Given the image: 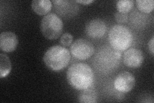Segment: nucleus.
<instances>
[{
	"mask_svg": "<svg viewBox=\"0 0 154 103\" xmlns=\"http://www.w3.org/2000/svg\"><path fill=\"white\" fill-rule=\"evenodd\" d=\"M85 32L86 35L91 38H102L107 32V25L102 19L96 18L91 19L87 23Z\"/></svg>",
	"mask_w": 154,
	"mask_h": 103,
	"instance_id": "8",
	"label": "nucleus"
},
{
	"mask_svg": "<svg viewBox=\"0 0 154 103\" xmlns=\"http://www.w3.org/2000/svg\"><path fill=\"white\" fill-rule=\"evenodd\" d=\"M144 61L143 52L137 48H131L125 50L123 54V63L125 65L131 68H138Z\"/></svg>",
	"mask_w": 154,
	"mask_h": 103,
	"instance_id": "9",
	"label": "nucleus"
},
{
	"mask_svg": "<svg viewBox=\"0 0 154 103\" xmlns=\"http://www.w3.org/2000/svg\"><path fill=\"white\" fill-rule=\"evenodd\" d=\"M52 3L54 4L55 11L58 14L65 18L75 16L79 10L78 5H76L75 2L54 0Z\"/></svg>",
	"mask_w": 154,
	"mask_h": 103,
	"instance_id": "10",
	"label": "nucleus"
},
{
	"mask_svg": "<svg viewBox=\"0 0 154 103\" xmlns=\"http://www.w3.org/2000/svg\"><path fill=\"white\" fill-rule=\"evenodd\" d=\"M67 80L69 85L77 90L88 89L93 86L94 75L88 65L85 63H75L67 72Z\"/></svg>",
	"mask_w": 154,
	"mask_h": 103,
	"instance_id": "1",
	"label": "nucleus"
},
{
	"mask_svg": "<svg viewBox=\"0 0 154 103\" xmlns=\"http://www.w3.org/2000/svg\"><path fill=\"white\" fill-rule=\"evenodd\" d=\"M148 47L149 51H150L152 56H153L154 55V36H152L151 40L149 41L148 43Z\"/></svg>",
	"mask_w": 154,
	"mask_h": 103,
	"instance_id": "20",
	"label": "nucleus"
},
{
	"mask_svg": "<svg viewBox=\"0 0 154 103\" xmlns=\"http://www.w3.org/2000/svg\"><path fill=\"white\" fill-rule=\"evenodd\" d=\"M147 16L141 12H132L130 18L131 27L136 30H143L147 24Z\"/></svg>",
	"mask_w": 154,
	"mask_h": 103,
	"instance_id": "13",
	"label": "nucleus"
},
{
	"mask_svg": "<svg viewBox=\"0 0 154 103\" xmlns=\"http://www.w3.org/2000/svg\"><path fill=\"white\" fill-rule=\"evenodd\" d=\"M40 28L45 38L54 40L61 36L64 30V23L57 14L50 13L42 18Z\"/></svg>",
	"mask_w": 154,
	"mask_h": 103,
	"instance_id": "5",
	"label": "nucleus"
},
{
	"mask_svg": "<svg viewBox=\"0 0 154 103\" xmlns=\"http://www.w3.org/2000/svg\"><path fill=\"white\" fill-rule=\"evenodd\" d=\"M133 35L131 30L122 24H116L109 33L110 45L114 50L119 52L127 50L132 45Z\"/></svg>",
	"mask_w": 154,
	"mask_h": 103,
	"instance_id": "4",
	"label": "nucleus"
},
{
	"mask_svg": "<svg viewBox=\"0 0 154 103\" xmlns=\"http://www.w3.org/2000/svg\"><path fill=\"white\" fill-rule=\"evenodd\" d=\"M134 5L132 0H120L116 2V8L119 12L127 14L133 8Z\"/></svg>",
	"mask_w": 154,
	"mask_h": 103,
	"instance_id": "17",
	"label": "nucleus"
},
{
	"mask_svg": "<svg viewBox=\"0 0 154 103\" xmlns=\"http://www.w3.org/2000/svg\"><path fill=\"white\" fill-rule=\"evenodd\" d=\"M94 1H93V0H85V1H84V0H76V1H75V2L76 3H80V4H82L84 5H88L91 4L93 3Z\"/></svg>",
	"mask_w": 154,
	"mask_h": 103,
	"instance_id": "21",
	"label": "nucleus"
},
{
	"mask_svg": "<svg viewBox=\"0 0 154 103\" xmlns=\"http://www.w3.org/2000/svg\"><path fill=\"white\" fill-rule=\"evenodd\" d=\"M73 41V36L70 33L66 32L62 35L60 40V43L63 47H69L70 46L72 42Z\"/></svg>",
	"mask_w": 154,
	"mask_h": 103,
	"instance_id": "18",
	"label": "nucleus"
},
{
	"mask_svg": "<svg viewBox=\"0 0 154 103\" xmlns=\"http://www.w3.org/2000/svg\"><path fill=\"white\" fill-rule=\"evenodd\" d=\"M71 53L68 49L61 45H54L45 52L43 61L52 71H60L69 65Z\"/></svg>",
	"mask_w": 154,
	"mask_h": 103,
	"instance_id": "3",
	"label": "nucleus"
},
{
	"mask_svg": "<svg viewBox=\"0 0 154 103\" xmlns=\"http://www.w3.org/2000/svg\"><path fill=\"white\" fill-rule=\"evenodd\" d=\"M136 85V79L131 73L127 71L119 73L114 81V86L118 92L128 93L131 92Z\"/></svg>",
	"mask_w": 154,
	"mask_h": 103,
	"instance_id": "7",
	"label": "nucleus"
},
{
	"mask_svg": "<svg viewBox=\"0 0 154 103\" xmlns=\"http://www.w3.org/2000/svg\"><path fill=\"white\" fill-rule=\"evenodd\" d=\"M121 58V52L109 47L103 46L99 49L94 56L93 65L96 70L100 73H109L118 68Z\"/></svg>",
	"mask_w": 154,
	"mask_h": 103,
	"instance_id": "2",
	"label": "nucleus"
},
{
	"mask_svg": "<svg viewBox=\"0 0 154 103\" xmlns=\"http://www.w3.org/2000/svg\"><path fill=\"white\" fill-rule=\"evenodd\" d=\"M136 3L137 9L141 13L149 14L153 11L154 2L153 0H137Z\"/></svg>",
	"mask_w": 154,
	"mask_h": 103,
	"instance_id": "16",
	"label": "nucleus"
},
{
	"mask_svg": "<svg viewBox=\"0 0 154 103\" xmlns=\"http://www.w3.org/2000/svg\"><path fill=\"white\" fill-rule=\"evenodd\" d=\"M94 47L85 39H78L71 45L70 52L75 59L84 61L92 57L94 53Z\"/></svg>",
	"mask_w": 154,
	"mask_h": 103,
	"instance_id": "6",
	"label": "nucleus"
},
{
	"mask_svg": "<svg viewBox=\"0 0 154 103\" xmlns=\"http://www.w3.org/2000/svg\"><path fill=\"white\" fill-rule=\"evenodd\" d=\"M115 19L118 23H126L128 21V14L116 12L115 13Z\"/></svg>",
	"mask_w": 154,
	"mask_h": 103,
	"instance_id": "19",
	"label": "nucleus"
},
{
	"mask_svg": "<svg viewBox=\"0 0 154 103\" xmlns=\"http://www.w3.org/2000/svg\"><path fill=\"white\" fill-rule=\"evenodd\" d=\"M18 37L12 32H3L0 34V49L5 52H12L18 45Z\"/></svg>",
	"mask_w": 154,
	"mask_h": 103,
	"instance_id": "11",
	"label": "nucleus"
},
{
	"mask_svg": "<svg viewBox=\"0 0 154 103\" xmlns=\"http://www.w3.org/2000/svg\"><path fill=\"white\" fill-rule=\"evenodd\" d=\"M97 99V92L93 86L82 90L79 96V101L82 103H95Z\"/></svg>",
	"mask_w": 154,
	"mask_h": 103,
	"instance_id": "14",
	"label": "nucleus"
},
{
	"mask_svg": "<svg viewBox=\"0 0 154 103\" xmlns=\"http://www.w3.org/2000/svg\"><path fill=\"white\" fill-rule=\"evenodd\" d=\"M52 3L50 0H34L32 3V8L38 16H45L50 12Z\"/></svg>",
	"mask_w": 154,
	"mask_h": 103,
	"instance_id": "12",
	"label": "nucleus"
},
{
	"mask_svg": "<svg viewBox=\"0 0 154 103\" xmlns=\"http://www.w3.org/2000/svg\"><path fill=\"white\" fill-rule=\"evenodd\" d=\"M12 70V63L5 53H0V78L6 77Z\"/></svg>",
	"mask_w": 154,
	"mask_h": 103,
	"instance_id": "15",
	"label": "nucleus"
}]
</instances>
